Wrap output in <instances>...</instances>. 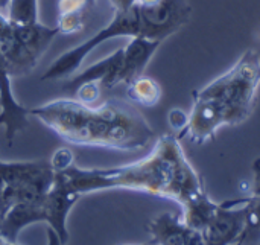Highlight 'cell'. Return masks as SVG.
Segmentation results:
<instances>
[{
    "instance_id": "obj_1",
    "label": "cell",
    "mask_w": 260,
    "mask_h": 245,
    "mask_svg": "<svg viewBox=\"0 0 260 245\" xmlns=\"http://www.w3.org/2000/svg\"><path fill=\"white\" fill-rule=\"evenodd\" d=\"M69 189L82 197L93 192L125 189L177 201L183 206L206 191L201 177L187 160L180 139L161 136L152 152L134 163L117 168L84 169L75 163L58 172Z\"/></svg>"
},
{
    "instance_id": "obj_2",
    "label": "cell",
    "mask_w": 260,
    "mask_h": 245,
    "mask_svg": "<svg viewBox=\"0 0 260 245\" xmlns=\"http://www.w3.org/2000/svg\"><path fill=\"white\" fill-rule=\"evenodd\" d=\"M61 140L76 146L139 151L154 139V130L133 105L107 101L99 107L76 99H53L29 110Z\"/></svg>"
},
{
    "instance_id": "obj_3",
    "label": "cell",
    "mask_w": 260,
    "mask_h": 245,
    "mask_svg": "<svg viewBox=\"0 0 260 245\" xmlns=\"http://www.w3.org/2000/svg\"><path fill=\"white\" fill-rule=\"evenodd\" d=\"M259 85L260 56L250 49L230 70L193 91L189 124L177 137L204 145L219 128L242 124L254 110Z\"/></svg>"
},
{
    "instance_id": "obj_4",
    "label": "cell",
    "mask_w": 260,
    "mask_h": 245,
    "mask_svg": "<svg viewBox=\"0 0 260 245\" xmlns=\"http://www.w3.org/2000/svg\"><path fill=\"white\" fill-rule=\"evenodd\" d=\"M3 191L0 217L11 207L41 198L53 185L55 172L49 162H0Z\"/></svg>"
},
{
    "instance_id": "obj_5",
    "label": "cell",
    "mask_w": 260,
    "mask_h": 245,
    "mask_svg": "<svg viewBox=\"0 0 260 245\" xmlns=\"http://www.w3.org/2000/svg\"><path fill=\"white\" fill-rule=\"evenodd\" d=\"M139 34H140V26H139V14L136 5L126 11H114V15L107 26H104L101 30H98L93 37H90L84 43L59 55L43 73L41 81L64 79L72 73H75L84 63L85 56L102 43L117 37L134 38L139 37Z\"/></svg>"
},
{
    "instance_id": "obj_6",
    "label": "cell",
    "mask_w": 260,
    "mask_h": 245,
    "mask_svg": "<svg viewBox=\"0 0 260 245\" xmlns=\"http://www.w3.org/2000/svg\"><path fill=\"white\" fill-rule=\"evenodd\" d=\"M139 37L163 43L186 26L192 15L189 0H155L149 5H137Z\"/></svg>"
},
{
    "instance_id": "obj_7",
    "label": "cell",
    "mask_w": 260,
    "mask_h": 245,
    "mask_svg": "<svg viewBox=\"0 0 260 245\" xmlns=\"http://www.w3.org/2000/svg\"><path fill=\"white\" fill-rule=\"evenodd\" d=\"M238 201H227L218 206L212 221L203 230L206 245H238L245 244L248 207L245 198Z\"/></svg>"
},
{
    "instance_id": "obj_8",
    "label": "cell",
    "mask_w": 260,
    "mask_h": 245,
    "mask_svg": "<svg viewBox=\"0 0 260 245\" xmlns=\"http://www.w3.org/2000/svg\"><path fill=\"white\" fill-rule=\"evenodd\" d=\"M79 198V195L69 189L64 178L58 172H55L52 188L40 198L41 223L49 224V229H52L64 244L69 241L67 218Z\"/></svg>"
},
{
    "instance_id": "obj_9",
    "label": "cell",
    "mask_w": 260,
    "mask_h": 245,
    "mask_svg": "<svg viewBox=\"0 0 260 245\" xmlns=\"http://www.w3.org/2000/svg\"><path fill=\"white\" fill-rule=\"evenodd\" d=\"M11 78L5 59L0 55V127L5 128V139L8 143H12L14 137L29 124V110L15 99Z\"/></svg>"
},
{
    "instance_id": "obj_10",
    "label": "cell",
    "mask_w": 260,
    "mask_h": 245,
    "mask_svg": "<svg viewBox=\"0 0 260 245\" xmlns=\"http://www.w3.org/2000/svg\"><path fill=\"white\" fill-rule=\"evenodd\" d=\"M0 55L12 78L27 75L38 64V59L17 40L12 23L3 12H0Z\"/></svg>"
},
{
    "instance_id": "obj_11",
    "label": "cell",
    "mask_w": 260,
    "mask_h": 245,
    "mask_svg": "<svg viewBox=\"0 0 260 245\" xmlns=\"http://www.w3.org/2000/svg\"><path fill=\"white\" fill-rule=\"evenodd\" d=\"M160 41L143 38V37H134L129 40V43L122 47L123 49V58H122V69L119 75L120 84H129L134 79L143 76V72L149 61L152 59L154 53L160 47Z\"/></svg>"
},
{
    "instance_id": "obj_12",
    "label": "cell",
    "mask_w": 260,
    "mask_h": 245,
    "mask_svg": "<svg viewBox=\"0 0 260 245\" xmlns=\"http://www.w3.org/2000/svg\"><path fill=\"white\" fill-rule=\"evenodd\" d=\"M122 58H123V49L114 50L111 55L105 56L104 59L91 64L81 73H78L75 78L69 79L64 84V90L73 93V90L84 84V82H98L105 88H113L119 85V75L122 69Z\"/></svg>"
},
{
    "instance_id": "obj_13",
    "label": "cell",
    "mask_w": 260,
    "mask_h": 245,
    "mask_svg": "<svg viewBox=\"0 0 260 245\" xmlns=\"http://www.w3.org/2000/svg\"><path fill=\"white\" fill-rule=\"evenodd\" d=\"M151 244L155 245H186L187 226L174 213H161L148 223Z\"/></svg>"
},
{
    "instance_id": "obj_14",
    "label": "cell",
    "mask_w": 260,
    "mask_h": 245,
    "mask_svg": "<svg viewBox=\"0 0 260 245\" xmlns=\"http://www.w3.org/2000/svg\"><path fill=\"white\" fill-rule=\"evenodd\" d=\"M17 40L40 61L53 38L59 34L58 27L46 26L40 21L32 24H12Z\"/></svg>"
},
{
    "instance_id": "obj_15",
    "label": "cell",
    "mask_w": 260,
    "mask_h": 245,
    "mask_svg": "<svg viewBox=\"0 0 260 245\" xmlns=\"http://www.w3.org/2000/svg\"><path fill=\"white\" fill-rule=\"evenodd\" d=\"M218 206L219 204L212 201L209 194L206 191H203L181 206L183 207L181 220L187 227L203 232L212 221Z\"/></svg>"
},
{
    "instance_id": "obj_16",
    "label": "cell",
    "mask_w": 260,
    "mask_h": 245,
    "mask_svg": "<svg viewBox=\"0 0 260 245\" xmlns=\"http://www.w3.org/2000/svg\"><path fill=\"white\" fill-rule=\"evenodd\" d=\"M126 95L131 102L143 105V107H154L161 99V85L148 76H140L126 85Z\"/></svg>"
},
{
    "instance_id": "obj_17",
    "label": "cell",
    "mask_w": 260,
    "mask_h": 245,
    "mask_svg": "<svg viewBox=\"0 0 260 245\" xmlns=\"http://www.w3.org/2000/svg\"><path fill=\"white\" fill-rule=\"evenodd\" d=\"M8 20L12 24H32L38 21V0H9Z\"/></svg>"
},
{
    "instance_id": "obj_18",
    "label": "cell",
    "mask_w": 260,
    "mask_h": 245,
    "mask_svg": "<svg viewBox=\"0 0 260 245\" xmlns=\"http://www.w3.org/2000/svg\"><path fill=\"white\" fill-rule=\"evenodd\" d=\"M248 207L247 217V232H245V242L248 239H260V198L250 197L245 198Z\"/></svg>"
},
{
    "instance_id": "obj_19",
    "label": "cell",
    "mask_w": 260,
    "mask_h": 245,
    "mask_svg": "<svg viewBox=\"0 0 260 245\" xmlns=\"http://www.w3.org/2000/svg\"><path fill=\"white\" fill-rule=\"evenodd\" d=\"M56 27L59 34H76L84 29V12H73V14H62L58 15Z\"/></svg>"
},
{
    "instance_id": "obj_20",
    "label": "cell",
    "mask_w": 260,
    "mask_h": 245,
    "mask_svg": "<svg viewBox=\"0 0 260 245\" xmlns=\"http://www.w3.org/2000/svg\"><path fill=\"white\" fill-rule=\"evenodd\" d=\"M101 84L98 82H84L81 85H78L73 91L76 93V101L82 102V104H87V105H93L99 95H101Z\"/></svg>"
},
{
    "instance_id": "obj_21",
    "label": "cell",
    "mask_w": 260,
    "mask_h": 245,
    "mask_svg": "<svg viewBox=\"0 0 260 245\" xmlns=\"http://www.w3.org/2000/svg\"><path fill=\"white\" fill-rule=\"evenodd\" d=\"M53 172H59L64 171L67 168H70L75 163V156L69 148H59L53 152L52 159L49 160Z\"/></svg>"
},
{
    "instance_id": "obj_22",
    "label": "cell",
    "mask_w": 260,
    "mask_h": 245,
    "mask_svg": "<svg viewBox=\"0 0 260 245\" xmlns=\"http://www.w3.org/2000/svg\"><path fill=\"white\" fill-rule=\"evenodd\" d=\"M168 122H169L171 128L174 131H178V134H180L189 124V114L181 108H172L168 113Z\"/></svg>"
},
{
    "instance_id": "obj_23",
    "label": "cell",
    "mask_w": 260,
    "mask_h": 245,
    "mask_svg": "<svg viewBox=\"0 0 260 245\" xmlns=\"http://www.w3.org/2000/svg\"><path fill=\"white\" fill-rule=\"evenodd\" d=\"M87 8H90L87 0H58V15L84 12Z\"/></svg>"
},
{
    "instance_id": "obj_24",
    "label": "cell",
    "mask_w": 260,
    "mask_h": 245,
    "mask_svg": "<svg viewBox=\"0 0 260 245\" xmlns=\"http://www.w3.org/2000/svg\"><path fill=\"white\" fill-rule=\"evenodd\" d=\"M253 192H251V197H256L260 198V157L254 160L253 163Z\"/></svg>"
},
{
    "instance_id": "obj_25",
    "label": "cell",
    "mask_w": 260,
    "mask_h": 245,
    "mask_svg": "<svg viewBox=\"0 0 260 245\" xmlns=\"http://www.w3.org/2000/svg\"><path fill=\"white\" fill-rule=\"evenodd\" d=\"M47 245H66L61 238L52 230V229H47Z\"/></svg>"
},
{
    "instance_id": "obj_26",
    "label": "cell",
    "mask_w": 260,
    "mask_h": 245,
    "mask_svg": "<svg viewBox=\"0 0 260 245\" xmlns=\"http://www.w3.org/2000/svg\"><path fill=\"white\" fill-rule=\"evenodd\" d=\"M8 2H9V0H0V12H3V11L6 9V6H8Z\"/></svg>"
},
{
    "instance_id": "obj_27",
    "label": "cell",
    "mask_w": 260,
    "mask_h": 245,
    "mask_svg": "<svg viewBox=\"0 0 260 245\" xmlns=\"http://www.w3.org/2000/svg\"><path fill=\"white\" fill-rule=\"evenodd\" d=\"M0 245H20L18 242H9V241H2Z\"/></svg>"
},
{
    "instance_id": "obj_28",
    "label": "cell",
    "mask_w": 260,
    "mask_h": 245,
    "mask_svg": "<svg viewBox=\"0 0 260 245\" xmlns=\"http://www.w3.org/2000/svg\"><path fill=\"white\" fill-rule=\"evenodd\" d=\"M2 191H3V178H2V174H0V195H2Z\"/></svg>"
},
{
    "instance_id": "obj_29",
    "label": "cell",
    "mask_w": 260,
    "mask_h": 245,
    "mask_svg": "<svg viewBox=\"0 0 260 245\" xmlns=\"http://www.w3.org/2000/svg\"><path fill=\"white\" fill-rule=\"evenodd\" d=\"M3 241V238H2V217H0V242Z\"/></svg>"
},
{
    "instance_id": "obj_30",
    "label": "cell",
    "mask_w": 260,
    "mask_h": 245,
    "mask_svg": "<svg viewBox=\"0 0 260 245\" xmlns=\"http://www.w3.org/2000/svg\"><path fill=\"white\" fill-rule=\"evenodd\" d=\"M87 2H88V5H90V8H91V6L94 5V0H87Z\"/></svg>"
},
{
    "instance_id": "obj_31",
    "label": "cell",
    "mask_w": 260,
    "mask_h": 245,
    "mask_svg": "<svg viewBox=\"0 0 260 245\" xmlns=\"http://www.w3.org/2000/svg\"><path fill=\"white\" fill-rule=\"evenodd\" d=\"M139 245H151V244H139Z\"/></svg>"
}]
</instances>
